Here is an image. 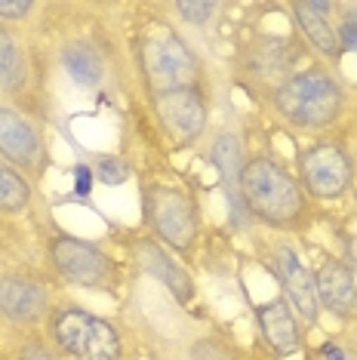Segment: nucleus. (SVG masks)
<instances>
[{"mask_svg": "<svg viewBox=\"0 0 357 360\" xmlns=\"http://www.w3.org/2000/svg\"><path fill=\"white\" fill-rule=\"evenodd\" d=\"M318 354H320V360H354L345 348H339L336 342H327V345H320Z\"/></svg>", "mask_w": 357, "mask_h": 360, "instance_id": "26", "label": "nucleus"}, {"mask_svg": "<svg viewBox=\"0 0 357 360\" xmlns=\"http://www.w3.org/2000/svg\"><path fill=\"white\" fill-rule=\"evenodd\" d=\"M256 321L274 357H293L302 351V330H299L296 311L287 302V296H274L256 305Z\"/></svg>", "mask_w": 357, "mask_h": 360, "instance_id": "10", "label": "nucleus"}, {"mask_svg": "<svg viewBox=\"0 0 357 360\" xmlns=\"http://www.w3.org/2000/svg\"><path fill=\"white\" fill-rule=\"evenodd\" d=\"M19 68V50H15V40L6 34V28H0V80L13 77Z\"/></svg>", "mask_w": 357, "mask_h": 360, "instance_id": "20", "label": "nucleus"}, {"mask_svg": "<svg viewBox=\"0 0 357 360\" xmlns=\"http://www.w3.org/2000/svg\"><path fill=\"white\" fill-rule=\"evenodd\" d=\"M89 185H93V173H89V167H77V173H74V194L77 198H86Z\"/></svg>", "mask_w": 357, "mask_h": 360, "instance_id": "25", "label": "nucleus"}, {"mask_svg": "<svg viewBox=\"0 0 357 360\" xmlns=\"http://www.w3.org/2000/svg\"><path fill=\"white\" fill-rule=\"evenodd\" d=\"M299 173L305 194L318 200H339L354 182V160L342 142L323 139L299 154Z\"/></svg>", "mask_w": 357, "mask_h": 360, "instance_id": "7", "label": "nucleus"}, {"mask_svg": "<svg viewBox=\"0 0 357 360\" xmlns=\"http://www.w3.org/2000/svg\"><path fill=\"white\" fill-rule=\"evenodd\" d=\"M142 71L151 93H173V89L197 86L200 65L185 37H178L173 28H154L142 40Z\"/></svg>", "mask_w": 357, "mask_h": 360, "instance_id": "4", "label": "nucleus"}, {"mask_svg": "<svg viewBox=\"0 0 357 360\" xmlns=\"http://www.w3.org/2000/svg\"><path fill=\"white\" fill-rule=\"evenodd\" d=\"M19 360H59V357L46 345H40V342H28V345L19 351Z\"/></svg>", "mask_w": 357, "mask_h": 360, "instance_id": "24", "label": "nucleus"}, {"mask_svg": "<svg viewBox=\"0 0 357 360\" xmlns=\"http://www.w3.org/2000/svg\"><path fill=\"white\" fill-rule=\"evenodd\" d=\"M293 19L296 25L302 28V34L311 40V46L330 59L339 56V37H336V28L330 22V13L332 6L330 4H318V0H305V4H293Z\"/></svg>", "mask_w": 357, "mask_h": 360, "instance_id": "16", "label": "nucleus"}, {"mask_svg": "<svg viewBox=\"0 0 357 360\" xmlns=\"http://www.w3.org/2000/svg\"><path fill=\"white\" fill-rule=\"evenodd\" d=\"M133 259H136V265H139L145 274L157 277V281L164 283L178 302H191L194 299V281H191V274L185 271V268L178 265V262L169 256V252L160 247L154 237H148V240H136Z\"/></svg>", "mask_w": 357, "mask_h": 360, "instance_id": "13", "label": "nucleus"}, {"mask_svg": "<svg viewBox=\"0 0 357 360\" xmlns=\"http://www.w3.org/2000/svg\"><path fill=\"white\" fill-rule=\"evenodd\" d=\"M50 339L56 348L74 360H120L124 342L115 323L86 308L68 305L50 314Z\"/></svg>", "mask_w": 357, "mask_h": 360, "instance_id": "3", "label": "nucleus"}, {"mask_svg": "<svg viewBox=\"0 0 357 360\" xmlns=\"http://www.w3.org/2000/svg\"><path fill=\"white\" fill-rule=\"evenodd\" d=\"M345 93L327 68L296 71L274 89V108L299 129H327L339 120Z\"/></svg>", "mask_w": 357, "mask_h": 360, "instance_id": "2", "label": "nucleus"}, {"mask_svg": "<svg viewBox=\"0 0 357 360\" xmlns=\"http://www.w3.org/2000/svg\"><path fill=\"white\" fill-rule=\"evenodd\" d=\"M320 308H327L336 317H351L357 311V277L351 265L342 259H327L314 274Z\"/></svg>", "mask_w": 357, "mask_h": 360, "instance_id": "12", "label": "nucleus"}, {"mask_svg": "<svg viewBox=\"0 0 357 360\" xmlns=\"http://www.w3.org/2000/svg\"><path fill=\"white\" fill-rule=\"evenodd\" d=\"M191 360H243V354L234 345L222 339H213V335H204V339H197L188 351Z\"/></svg>", "mask_w": 357, "mask_h": 360, "instance_id": "19", "label": "nucleus"}, {"mask_svg": "<svg viewBox=\"0 0 357 360\" xmlns=\"http://www.w3.org/2000/svg\"><path fill=\"white\" fill-rule=\"evenodd\" d=\"M176 13L182 15L185 22H191V25H204L209 15L216 13V4H204V0H197V4H176Z\"/></svg>", "mask_w": 357, "mask_h": 360, "instance_id": "22", "label": "nucleus"}, {"mask_svg": "<svg viewBox=\"0 0 357 360\" xmlns=\"http://www.w3.org/2000/svg\"><path fill=\"white\" fill-rule=\"evenodd\" d=\"M271 268L278 274L283 292H287V302L302 314V321L305 323L318 321L320 302H318V290H314V274L302 265V259L290 247H278L271 252Z\"/></svg>", "mask_w": 357, "mask_h": 360, "instance_id": "9", "label": "nucleus"}, {"mask_svg": "<svg viewBox=\"0 0 357 360\" xmlns=\"http://www.w3.org/2000/svg\"><path fill=\"white\" fill-rule=\"evenodd\" d=\"M31 200L28 182L6 160H0V212H19Z\"/></svg>", "mask_w": 357, "mask_h": 360, "instance_id": "18", "label": "nucleus"}, {"mask_svg": "<svg viewBox=\"0 0 357 360\" xmlns=\"http://www.w3.org/2000/svg\"><path fill=\"white\" fill-rule=\"evenodd\" d=\"M145 219L157 231L164 243L178 252H188L200 234V212L197 203L185 188L178 185H148L145 188Z\"/></svg>", "mask_w": 357, "mask_h": 360, "instance_id": "5", "label": "nucleus"}, {"mask_svg": "<svg viewBox=\"0 0 357 360\" xmlns=\"http://www.w3.org/2000/svg\"><path fill=\"white\" fill-rule=\"evenodd\" d=\"M240 198L247 216L268 228L293 231L308 219V194L283 163L271 158H249L240 169Z\"/></svg>", "mask_w": 357, "mask_h": 360, "instance_id": "1", "label": "nucleus"}, {"mask_svg": "<svg viewBox=\"0 0 357 360\" xmlns=\"http://www.w3.org/2000/svg\"><path fill=\"white\" fill-rule=\"evenodd\" d=\"M0 314L15 323H37L46 314L44 286L25 277H0Z\"/></svg>", "mask_w": 357, "mask_h": 360, "instance_id": "14", "label": "nucleus"}, {"mask_svg": "<svg viewBox=\"0 0 357 360\" xmlns=\"http://www.w3.org/2000/svg\"><path fill=\"white\" fill-rule=\"evenodd\" d=\"M34 13V4L31 0H15V4H10V0H0V19H25V15H31Z\"/></svg>", "mask_w": 357, "mask_h": 360, "instance_id": "23", "label": "nucleus"}, {"mask_svg": "<svg viewBox=\"0 0 357 360\" xmlns=\"http://www.w3.org/2000/svg\"><path fill=\"white\" fill-rule=\"evenodd\" d=\"M213 163L222 176V185H225V198H228V210H231V219L234 225H243L247 219V207H243V198H240V169H243V151H240V142L234 139L231 133H219L216 142H213Z\"/></svg>", "mask_w": 357, "mask_h": 360, "instance_id": "15", "label": "nucleus"}, {"mask_svg": "<svg viewBox=\"0 0 357 360\" xmlns=\"http://www.w3.org/2000/svg\"><path fill=\"white\" fill-rule=\"evenodd\" d=\"M62 65L71 75V80L80 86H99L102 84V59L89 44H80V40L68 44L62 50Z\"/></svg>", "mask_w": 357, "mask_h": 360, "instance_id": "17", "label": "nucleus"}, {"mask_svg": "<svg viewBox=\"0 0 357 360\" xmlns=\"http://www.w3.org/2000/svg\"><path fill=\"white\" fill-rule=\"evenodd\" d=\"M44 154V142L28 117H22L15 108L0 105V158L13 167L34 169Z\"/></svg>", "mask_w": 357, "mask_h": 360, "instance_id": "11", "label": "nucleus"}, {"mask_svg": "<svg viewBox=\"0 0 357 360\" xmlns=\"http://www.w3.org/2000/svg\"><path fill=\"white\" fill-rule=\"evenodd\" d=\"M50 262L68 283L86 286V290H115L117 265L115 259L96 243L80 240L71 234H59L50 240Z\"/></svg>", "mask_w": 357, "mask_h": 360, "instance_id": "6", "label": "nucleus"}, {"mask_svg": "<svg viewBox=\"0 0 357 360\" xmlns=\"http://www.w3.org/2000/svg\"><path fill=\"white\" fill-rule=\"evenodd\" d=\"M154 114L178 148H188L207 127V99L197 86L160 93L154 96Z\"/></svg>", "mask_w": 357, "mask_h": 360, "instance_id": "8", "label": "nucleus"}, {"mask_svg": "<svg viewBox=\"0 0 357 360\" xmlns=\"http://www.w3.org/2000/svg\"><path fill=\"white\" fill-rule=\"evenodd\" d=\"M99 179L105 185H120L129 179V167L120 158H102L99 160Z\"/></svg>", "mask_w": 357, "mask_h": 360, "instance_id": "21", "label": "nucleus"}]
</instances>
